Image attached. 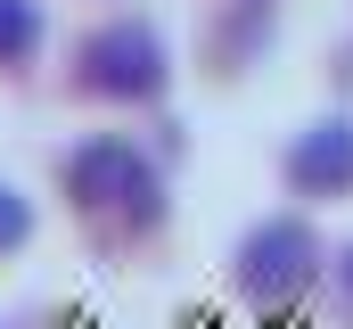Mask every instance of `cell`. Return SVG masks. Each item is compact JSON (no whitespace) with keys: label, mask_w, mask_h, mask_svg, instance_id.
Returning <instances> with one entry per match:
<instances>
[{"label":"cell","mask_w":353,"mask_h":329,"mask_svg":"<svg viewBox=\"0 0 353 329\" xmlns=\"http://www.w3.org/2000/svg\"><path fill=\"white\" fill-rule=\"evenodd\" d=\"M288 189L296 198H345L353 189V115H321L288 140Z\"/></svg>","instance_id":"277c9868"},{"label":"cell","mask_w":353,"mask_h":329,"mask_svg":"<svg viewBox=\"0 0 353 329\" xmlns=\"http://www.w3.org/2000/svg\"><path fill=\"white\" fill-rule=\"evenodd\" d=\"M230 272H239V297H247V305L279 313V305H296V297L312 288V272H321V239H312L304 214H271V223H255V231L239 239Z\"/></svg>","instance_id":"3957f363"},{"label":"cell","mask_w":353,"mask_h":329,"mask_svg":"<svg viewBox=\"0 0 353 329\" xmlns=\"http://www.w3.org/2000/svg\"><path fill=\"white\" fill-rule=\"evenodd\" d=\"M66 198L90 231L107 239H140L165 223V173L148 164V149H132L123 132H99L66 157Z\"/></svg>","instance_id":"6da1fadb"},{"label":"cell","mask_w":353,"mask_h":329,"mask_svg":"<svg viewBox=\"0 0 353 329\" xmlns=\"http://www.w3.org/2000/svg\"><path fill=\"white\" fill-rule=\"evenodd\" d=\"M25 231H33V206L0 181V255H8V247H25Z\"/></svg>","instance_id":"8992f818"},{"label":"cell","mask_w":353,"mask_h":329,"mask_svg":"<svg viewBox=\"0 0 353 329\" xmlns=\"http://www.w3.org/2000/svg\"><path fill=\"white\" fill-rule=\"evenodd\" d=\"M41 50V0H0V66H25Z\"/></svg>","instance_id":"5b68a950"},{"label":"cell","mask_w":353,"mask_h":329,"mask_svg":"<svg viewBox=\"0 0 353 329\" xmlns=\"http://www.w3.org/2000/svg\"><path fill=\"white\" fill-rule=\"evenodd\" d=\"M337 305H345V313H353V247H345V255H337Z\"/></svg>","instance_id":"52a82bcc"},{"label":"cell","mask_w":353,"mask_h":329,"mask_svg":"<svg viewBox=\"0 0 353 329\" xmlns=\"http://www.w3.org/2000/svg\"><path fill=\"white\" fill-rule=\"evenodd\" d=\"M165 82H173L165 33L140 25V17L99 25V33H83V50H74V91H90V99H157Z\"/></svg>","instance_id":"7a4b0ae2"}]
</instances>
